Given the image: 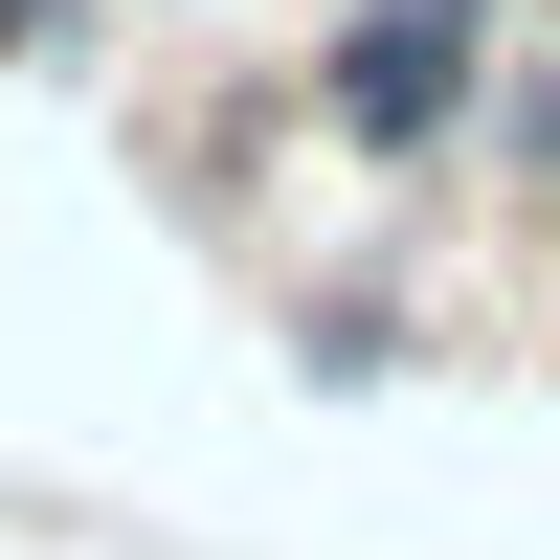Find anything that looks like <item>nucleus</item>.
<instances>
[{"instance_id": "nucleus-1", "label": "nucleus", "mask_w": 560, "mask_h": 560, "mask_svg": "<svg viewBox=\"0 0 560 560\" xmlns=\"http://www.w3.org/2000/svg\"><path fill=\"white\" fill-rule=\"evenodd\" d=\"M493 68H516L493 0H337L314 135H337V158H448V135H493Z\"/></svg>"}, {"instance_id": "nucleus-2", "label": "nucleus", "mask_w": 560, "mask_h": 560, "mask_svg": "<svg viewBox=\"0 0 560 560\" xmlns=\"http://www.w3.org/2000/svg\"><path fill=\"white\" fill-rule=\"evenodd\" d=\"M493 158H516L538 202H560V68H538V45H516V68H493Z\"/></svg>"}, {"instance_id": "nucleus-3", "label": "nucleus", "mask_w": 560, "mask_h": 560, "mask_svg": "<svg viewBox=\"0 0 560 560\" xmlns=\"http://www.w3.org/2000/svg\"><path fill=\"white\" fill-rule=\"evenodd\" d=\"M0 68H113V0H0Z\"/></svg>"}]
</instances>
